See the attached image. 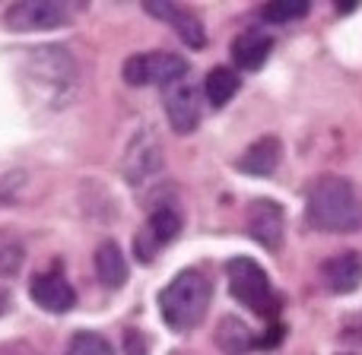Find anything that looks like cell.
<instances>
[{
    "label": "cell",
    "instance_id": "6da1fadb",
    "mask_svg": "<svg viewBox=\"0 0 362 355\" xmlns=\"http://www.w3.org/2000/svg\"><path fill=\"white\" fill-rule=\"evenodd\" d=\"M23 86L29 99L48 112L67 108L80 86V70H76L74 54L61 44L32 48L23 61Z\"/></svg>",
    "mask_w": 362,
    "mask_h": 355
},
{
    "label": "cell",
    "instance_id": "7a4b0ae2",
    "mask_svg": "<svg viewBox=\"0 0 362 355\" xmlns=\"http://www.w3.org/2000/svg\"><path fill=\"white\" fill-rule=\"evenodd\" d=\"M305 216L308 225L318 231H334V235L356 231L362 225V200L346 178L327 175L315 181L312 191H308Z\"/></svg>",
    "mask_w": 362,
    "mask_h": 355
},
{
    "label": "cell",
    "instance_id": "3957f363",
    "mask_svg": "<svg viewBox=\"0 0 362 355\" xmlns=\"http://www.w3.org/2000/svg\"><path fill=\"white\" fill-rule=\"evenodd\" d=\"M213 286L200 270H181L175 279L159 292V308H163V320L178 333H187L204 320L206 308H210Z\"/></svg>",
    "mask_w": 362,
    "mask_h": 355
},
{
    "label": "cell",
    "instance_id": "277c9868",
    "mask_svg": "<svg viewBox=\"0 0 362 355\" xmlns=\"http://www.w3.org/2000/svg\"><path fill=\"white\" fill-rule=\"evenodd\" d=\"M226 276H229V289L242 305H248L255 314L261 318H270L276 314V299H274V289H270V279L255 260L248 257H235L229 260L226 267Z\"/></svg>",
    "mask_w": 362,
    "mask_h": 355
},
{
    "label": "cell",
    "instance_id": "5b68a950",
    "mask_svg": "<svg viewBox=\"0 0 362 355\" xmlns=\"http://www.w3.org/2000/svg\"><path fill=\"white\" fill-rule=\"evenodd\" d=\"M124 83L127 86H169L187 73V61L172 51H150V54H134L124 61Z\"/></svg>",
    "mask_w": 362,
    "mask_h": 355
},
{
    "label": "cell",
    "instance_id": "8992f818",
    "mask_svg": "<svg viewBox=\"0 0 362 355\" xmlns=\"http://www.w3.org/2000/svg\"><path fill=\"white\" fill-rule=\"evenodd\" d=\"M121 172H124L127 184H146L156 172H163V143L153 127H140L131 137L124 159H121Z\"/></svg>",
    "mask_w": 362,
    "mask_h": 355
},
{
    "label": "cell",
    "instance_id": "52a82bcc",
    "mask_svg": "<svg viewBox=\"0 0 362 355\" xmlns=\"http://www.w3.org/2000/svg\"><path fill=\"white\" fill-rule=\"evenodd\" d=\"M74 10L61 0H25V4H13L4 13L6 29L13 32H38V29H57V25L70 23Z\"/></svg>",
    "mask_w": 362,
    "mask_h": 355
},
{
    "label": "cell",
    "instance_id": "ba28073f",
    "mask_svg": "<svg viewBox=\"0 0 362 355\" xmlns=\"http://www.w3.org/2000/svg\"><path fill=\"white\" fill-rule=\"evenodd\" d=\"M163 105H165V118H169L172 131L178 137L191 133L194 127L200 124V102H197V89L181 76V80L169 83L163 89Z\"/></svg>",
    "mask_w": 362,
    "mask_h": 355
},
{
    "label": "cell",
    "instance_id": "9c48e42d",
    "mask_svg": "<svg viewBox=\"0 0 362 355\" xmlns=\"http://www.w3.org/2000/svg\"><path fill=\"white\" fill-rule=\"evenodd\" d=\"M248 235L255 238L261 248L267 251H280L283 244V229H286V216H283V206L276 200H255L248 206Z\"/></svg>",
    "mask_w": 362,
    "mask_h": 355
},
{
    "label": "cell",
    "instance_id": "30bf717a",
    "mask_svg": "<svg viewBox=\"0 0 362 355\" xmlns=\"http://www.w3.org/2000/svg\"><path fill=\"white\" fill-rule=\"evenodd\" d=\"M178 231H181V216L172 210V206H159V210L150 216V222H146L144 235L137 238L140 263H150L159 248H165V244L175 241Z\"/></svg>",
    "mask_w": 362,
    "mask_h": 355
},
{
    "label": "cell",
    "instance_id": "8fae6325",
    "mask_svg": "<svg viewBox=\"0 0 362 355\" xmlns=\"http://www.w3.org/2000/svg\"><path fill=\"white\" fill-rule=\"evenodd\" d=\"M29 295L38 308H45V311H51V314H64L76 305L74 286H70L57 270H51V273H38L35 279L29 282Z\"/></svg>",
    "mask_w": 362,
    "mask_h": 355
},
{
    "label": "cell",
    "instance_id": "7c38bea8",
    "mask_svg": "<svg viewBox=\"0 0 362 355\" xmlns=\"http://www.w3.org/2000/svg\"><path fill=\"white\" fill-rule=\"evenodd\" d=\"M144 6H146L150 16L169 23L185 44H191V48H204V42H206L204 25H200V19L194 16L191 10H185V6H178V4H165V0H150V4H144Z\"/></svg>",
    "mask_w": 362,
    "mask_h": 355
},
{
    "label": "cell",
    "instance_id": "4fadbf2b",
    "mask_svg": "<svg viewBox=\"0 0 362 355\" xmlns=\"http://www.w3.org/2000/svg\"><path fill=\"white\" fill-rule=\"evenodd\" d=\"M321 276H325V286L337 295L356 292L362 282V254L359 251H346V254H334L331 260L321 267Z\"/></svg>",
    "mask_w": 362,
    "mask_h": 355
},
{
    "label": "cell",
    "instance_id": "5bb4252c",
    "mask_svg": "<svg viewBox=\"0 0 362 355\" xmlns=\"http://www.w3.org/2000/svg\"><path fill=\"white\" fill-rule=\"evenodd\" d=\"M274 51V38L261 29H251V32H242V35L232 42V57L242 70H261L264 61L270 57Z\"/></svg>",
    "mask_w": 362,
    "mask_h": 355
},
{
    "label": "cell",
    "instance_id": "9a60e30c",
    "mask_svg": "<svg viewBox=\"0 0 362 355\" xmlns=\"http://www.w3.org/2000/svg\"><path fill=\"white\" fill-rule=\"evenodd\" d=\"M283 159V146L276 137H261L245 150V156L238 159V172H248V175H274L276 165Z\"/></svg>",
    "mask_w": 362,
    "mask_h": 355
},
{
    "label": "cell",
    "instance_id": "2e32d148",
    "mask_svg": "<svg viewBox=\"0 0 362 355\" xmlns=\"http://www.w3.org/2000/svg\"><path fill=\"white\" fill-rule=\"evenodd\" d=\"M95 276L108 289H121L127 282V260L115 241H102L95 251Z\"/></svg>",
    "mask_w": 362,
    "mask_h": 355
},
{
    "label": "cell",
    "instance_id": "e0dca14e",
    "mask_svg": "<svg viewBox=\"0 0 362 355\" xmlns=\"http://www.w3.org/2000/svg\"><path fill=\"white\" fill-rule=\"evenodd\" d=\"M204 92H206V102L216 108H223L232 95L238 92V76L232 73L229 67H213L206 73V83H204Z\"/></svg>",
    "mask_w": 362,
    "mask_h": 355
},
{
    "label": "cell",
    "instance_id": "ac0fdd59",
    "mask_svg": "<svg viewBox=\"0 0 362 355\" xmlns=\"http://www.w3.org/2000/svg\"><path fill=\"white\" fill-rule=\"evenodd\" d=\"M216 343L226 355H242L251 346V330L235 318H223L216 327Z\"/></svg>",
    "mask_w": 362,
    "mask_h": 355
},
{
    "label": "cell",
    "instance_id": "d6986e66",
    "mask_svg": "<svg viewBox=\"0 0 362 355\" xmlns=\"http://www.w3.org/2000/svg\"><path fill=\"white\" fill-rule=\"evenodd\" d=\"M67 355H115L112 343L99 333H74V339L67 343Z\"/></svg>",
    "mask_w": 362,
    "mask_h": 355
},
{
    "label": "cell",
    "instance_id": "ffe728a7",
    "mask_svg": "<svg viewBox=\"0 0 362 355\" xmlns=\"http://www.w3.org/2000/svg\"><path fill=\"white\" fill-rule=\"evenodd\" d=\"M308 13V0H270L264 6V19L270 23H293Z\"/></svg>",
    "mask_w": 362,
    "mask_h": 355
},
{
    "label": "cell",
    "instance_id": "44dd1931",
    "mask_svg": "<svg viewBox=\"0 0 362 355\" xmlns=\"http://www.w3.org/2000/svg\"><path fill=\"white\" fill-rule=\"evenodd\" d=\"M23 267V244L10 235H0V276H13Z\"/></svg>",
    "mask_w": 362,
    "mask_h": 355
},
{
    "label": "cell",
    "instance_id": "7402d4cb",
    "mask_svg": "<svg viewBox=\"0 0 362 355\" xmlns=\"http://www.w3.org/2000/svg\"><path fill=\"white\" fill-rule=\"evenodd\" d=\"M124 355H146L144 337H140L137 330H127L124 333Z\"/></svg>",
    "mask_w": 362,
    "mask_h": 355
},
{
    "label": "cell",
    "instance_id": "603a6c76",
    "mask_svg": "<svg viewBox=\"0 0 362 355\" xmlns=\"http://www.w3.org/2000/svg\"><path fill=\"white\" fill-rule=\"evenodd\" d=\"M6 308H10V295H6V292H4V289H0V314H4V311H6Z\"/></svg>",
    "mask_w": 362,
    "mask_h": 355
},
{
    "label": "cell",
    "instance_id": "cb8c5ba5",
    "mask_svg": "<svg viewBox=\"0 0 362 355\" xmlns=\"http://www.w3.org/2000/svg\"><path fill=\"white\" fill-rule=\"evenodd\" d=\"M337 10H340V13H353V10H356V4H340Z\"/></svg>",
    "mask_w": 362,
    "mask_h": 355
}]
</instances>
